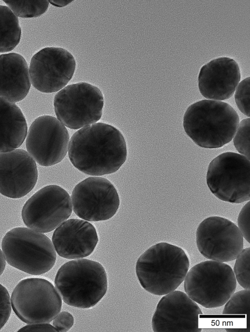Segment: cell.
<instances>
[{
	"label": "cell",
	"instance_id": "cell-8",
	"mask_svg": "<svg viewBox=\"0 0 250 332\" xmlns=\"http://www.w3.org/2000/svg\"><path fill=\"white\" fill-rule=\"evenodd\" d=\"M250 162L236 153H223L209 163L207 173V185L219 199L240 203L249 201Z\"/></svg>",
	"mask_w": 250,
	"mask_h": 332
},
{
	"label": "cell",
	"instance_id": "cell-24",
	"mask_svg": "<svg viewBox=\"0 0 250 332\" xmlns=\"http://www.w3.org/2000/svg\"><path fill=\"white\" fill-rule=\"evenodd\" d=\"M233 269L236 280L244 289L250 290V249L242 250L236 257Z\"/></svg>",
	"mask_w": 250,
	"mask_h": 332
},
{
	"label": "cell",
	"instance_id": "cell-9",
	"mask_svg": "<svg viewBox=\"0 0 250 332\" xmlns=\"http://www.w3.org/2000/svg\"><path fill=\"white\" fill-rule=\"evenodd\" d=\"M104 104L101 90L83 82L66 86L56 95L54 101L58 119L66 127L74 130L99 120Z\"/></svg>",
	"mask_w": 250,
	"mask_h": 332
},
{
	"label": "cell",
	"instance_id": "cell-1",
	"mask_svg": "<svg viewBox=\"0 0 250 332\" xmlns=\"http://www.w3.org/2000/svg\"><path fill=\"white\" fill-rule=\"evenodd\" d=\"M68 157L81 172L92 176L116 172L125 163V138L115 127L98 122L83 127L70 138Z\"/></svg>",
	"mask_w": 250,
	"mask_h": 332
},
{
	"label": "cell",
	"instance_id": "cell-23",
	"mask_svg": "<svg viewBox=\"0 0 250 332\" xmlns=\"http://www.w3.org/2000/svg\"><path fill=\"white\" fill-rule=\"evenodd\" d=\"M250 290L234 293L225 304L224 314H247L249 311Z\"/></svg>",
	"mask_w": 250,
	"mask_h": 332
},
{
	"label": "cell",
	"instance_id": "cell-5",
	"mask_svg": "<svg viewBox=\"0 0 250 332\" xmlns=\"http://www.w3.org/2000/svg\"><path fill=\"white\" fill-rule=\"evenodd\" d=\"M1 249L6 262L32 275L43 274L54 266L56 253L45 234L26 227H16L4 236Z\"/></svg>",
	"mask_w": 250,
	"mask_h": 332
},
{
	"label": "cell",
	"instance_id": "cell-22",
	"mask_svg": "<svg viewBox=\"0 0 250 332\" xmlns=\"http://www.w3.org/2000/svg\"><path fill=\"white\" fill-rule=\"evenodd\" d=\"M13 13L19 17H38L46 12L48 0H3Z\"/></svg>",
	"mask_w": 250,
	"mask_h": 332
},
{
	"label": "cell",
	"instance_id": "cell-21",
	"mask_svg": "<svg viewBox=\"0 0 250 332\" xmlns=\"http://www.w3.org/2000/svg\"><path fill=\"white\" fill-rule=\"evenodd\" d=\"M21 36L18 18L9 7L0 5V53L14 49L19 44Z\"/></svg>",
	"mask_w": 250,
	"mask_h": 332
},
{
	"label": "cell",
	"instance_id": "cell-7",
	"mask_svg": "<svg viewBox=\"0 0 250 332\" xmlns=\"http://www.w3.org/2000/svg\"><path fill=\"white\" fill-rule=\"evenodd\" d=\"M10 302L16 315L28 324L50 322L62 306L61 296L53 285L41 278L20 281L12 293Z\"/></svg>",
	"mask_w": 250,
	"mask_h": 332
},
{
	"label": "cell",
	"instance_id": "cell-11",
	"mask_svg": "<svg viewBox=\"0 0 250 332\" xmlns=\"http://www.w3.org/2000/svg\"><path fill=\"white\" fill-rule=\"evenodd\" d=\"M73 211L88 221H100L111 218L120 205V198L114 185L107 179L91 176L78 183L71 198Z\"/></svg>",
	"mask_w": 250,
	"mask_h": 332
},
{
	"label": "cell",
	"instance_id": "cell-15",
	"mask_svg": "<svg viewBox=\"0 0 250 332\" xmlns=\"http://www.w3.org/2000/svg\"><path fill=\"white\" fill-rule=\"evenodd\" d=\"M197 304L185 293L174 291L159 300L152 318L155 332H199Z\"/></svg>",
	"mask_w": 250,
	"mask_h": 332
},
{
	"label": "cell",
	"instance_id": "cell-17",
	"mask_svg": "<svg viewBox=\"0 0 250 332\" xmlns=\"http://www.w3.org/2000/svg\"><path fill=\"white\" fill-rule=\"evenodd\" d=\"M52 240L60 256L75 259L89 255L98 243V237L91 223L73 218L65 220L56 229Z\"/></svg>",
	"mask_w": 250,
	"mask_h": 332
},
{
	"label": "cell",
	"instance_id": "cell-26",
	"mask_svg": "<svg viewBox=\"0 0 250 332\" xmlns=\"http://www.w3.org/2000/svg\"><path fill=\"white\" fill-rule=\"evenodd\" d=\"M250 78L242 80L236 88L235 101L239 110L245 116L250 117Z\"/></svg>",
	"mask_w": 250,
	"mask_h": 332
},
{
	"label": "cell",
	"instance_id": "cell-27",
	"mask_svg": "<svg viewBox=\"0 0 250 332\" xmlns=\"http://www.w3.org/2000/svg\"><path fill=\"white\" fill-rule=\"evenodd\" d=\"M11 312L9 294L6 288L0 284V330L8 320Z\"/></svg>",
	"mask_w": 250,
	"mask_h": 332
},
{
	"label": "cell",
	"instance_id": "cell-3",
	"mask_svg": "<svg viewBox=\"0 0 250 332\" xmlns=\"http://www.w3.org/2000/svg\"><path fill=\"white\" fill-rule=\"evenodd\" d=\"M239 123L238 115L229 104L204 99L190 105L183 118L186 134L200 147L220 148L230 141Z\"/></svg>",
	"mask_w": 250,
	"mask_h": 332
},
{
	"label": "cell",
	"instance_id": "cell-25",
	"mask_svg": "<svg viewBox=\"0 0 250 332\" xmlns=\"http://www.w3.org/2000/svg\"><path fill=\"white\" fill-rule=\"evenodd\" d=\"M250 118L242 120L233 138L235 148L241 155L250 160Z\"/></svg>",
	"mask_w": 250,
	"mask_h": 332
},
{
	"label": "cell",
	"instance_id": "cell-18",
	"mask_svg": "<svg viewBox=\"0 0 250 332\" xmlns=\"http://www.w3.org/2000/svg\"><path fill=\"white\" fill-rule=\"evenodd\" d=\"M241 78L237 62L228 57H220L203 65L200 71L198 87L206 98L223 100L230 98Z\"/></svg>",
	"mask_w": 250,
	"mask_h": 332
},
{
	"label": "cell",
	"instance_id": "cell-6",
	"mask_svg": "<svg viewBox=\"0 0 250 332\" xmlns=\"http://www.w3.org/2000/svg\"><path fill=\"white\" fill-rule=\"evenodd\" d=\"M186 293L206 308L224 305L236 288L232 268L224 262L207 260L188 270L184 279Z\"/></svg>",
	"mask_w": 250,
	"mask_h": 332
},
{
	"label": "cell",
	"instance_id": "cell-2",
	"mask_svg": "<svg viewBox=\"0 0 250 332\" xmlns=\"http://www.w3.org/2000/svg\"><path fill=\"white\" fill-rule=\"evenodd\" d=\"M189 261L181 248L166 243L156 244L138 258L136 273L142 287L157 295L175 291L183 282Z\"/></svg>",
	"mask_w": 250,
	"mask_h": 332
},
{
	"label": "cell",
	"instance_id": "cell-19",
	"mask_svg": "<svg viewBox=\"0 0 250 332\" xmlns=\"http://www.w3.org/2000/svg\"><path fill=\"white\" fill-rule=\"evenodd\" d=\"M29 69L24 58L12 53L0 55V97L11 102L22 100L31 86Z\"/></svg>",
	"mask_w": 250,
	"mask_h": 332
},
{
	"label": "cell",
	"instance_id": "cell-4",
	"mask_svg": "<svg viewBox=\"0 0 250 332\" xmlns=\"http://www.w3.org/2000/svg\"><path fill=\"white\" fill-rule=\"evenodd\" d=\"M54 283L66 304L83 309L94 306L107 289L104 267L98 262L85 258L69 261L62 265L56 273Z\"/></svg>",
	"mask_w": 250,
	"mask_h": 332
},
{
	"label": "cell",
	"instance_id": "cell-13",
	"mask_svg": "<svg viewBox=\"0 0 250 332\" xmlns=\"http://www.w3.org/2000/svg\"><path fill=\"white\" fill-rule=\"evenodd\" d=\"M68 132L56 117L44 115L30 125L26 137L28 153L40 165L49 166L61 162L69 144Z\"/></svg>",
	"mask_w": 250,
	"mask_h": 332
},
{
	"label": "cell",
	"instance_id": "cell-20",
	"mask_svg": "<svg viewBox=\"0 0 250 332\" xmlns=\"http://www.w3.org/2000/svg\"><path fill=\"white\" fill-rule=\"evenodd\" d=\"M27 132L26 121L20 108L0 97V153L19 148Z\"/></svg>",
	"mask_w": 250,
	"mask_h": 332
},
{
	"label": "cell",
	"instance_id": "cell-31",
	"mask_svg": "<svg viewBox=\"0 0 250 332\" xmlns=\"http://www.w3.org/2000/svg\"><path fill=\"white\" fill-rule=\"evenodd\" d=\"M6 266V260L2 251L0 249V275L3 273Z\"/></svg>",
	"mask_w": 250,
	"mask_h": 332
},
{
	"label": "cell",
	"instance_id": "cell-30",
	"mask_svg": "<svg viewBox=\"0 0 250 332\" xmlns=\"http://www.w3.org/2000/svg\"><path fill=\"white\" fill-rule=\"evenodd\" d=\"M18 332H57V330L49 323H41L28 324Z\"/></svg>",
	"mask_w": 250,
	"mask_h": 332
},
{
	"label": "cell",
	"instance_id": "cell-10",
	"mask_svg": "<svg viewBox=\"0 0 250 332\" xmlns=\"http://www.w3.org/2000/svg\"><path fill=\"white\" fill-rule=\"evenodd\" d=\"M72 212V201L68 193L59 186L50 185L38 191L26 201L21 216L28 228L45 233L66 220Z\"/></svg>",
	"mask_w": 250,
	"mask_h": 332
},
{
	"label": "cell",
	"instance_id": "cell-29",
	"mask_svg": "<svg viewBox=\"0 0 250 332\" xmlns=\"http://www.w3.org/2000/svg\"><path fill=\"white\" fill-rule=\"evenodd\" d=\"M250 201L241 210L237 219L238 225L243 237L250 243Z\"/></svg>",
	"mask_w": 250,
	"mask_h": 332
},
{
	"label": "cell",
	"instance_id": "cell-14",
	"mask_svg": "<svg viewBox=\"0 0 250 332\" xmlns=\"http://www.w3.org/2000/svg\"><path fill=\"white\" fill-rule=\"evenodd\" d=\"M75 67L74 57L66 50L58 47L43 48L33 56L30 63L32 84L43 93L57 92L71 79Z\"/></svg>",
	"mask_w": 250,
	"mask_h": 332
},
{
	"label": "cell",
	"instance_id": "cell-12",
	"mask_svg": "<svg viewBox=\"0 0 250 332\" xmlns=\"http://www.w3.org/2000/svg\"><path fill=\"white\" fill-rule=\"evenodd\" d=\"M196 244L205 258L226 262L236 258L243 248V236L232 221L220 216H210L199 225Z\"/></svg>",
	"mask_w": 250,
	"mask_h": 332
},
{
	"label": "cell",
	"instance_id": "cell-28",
	"mask_svg": "<svg viewBox=\"0 0 250 332\" xmlns=\"http://www.w3.org/2000/svg\"><path fill=\"white\" fill-rule=\"evenodd\" d=\"M53 326L57 332H66L73 326L74 319L73 315L69 312H59L53 319Z\"/></svg>",
	"mask_w": 250,
	"mask_h": 332
},
{
	"label": "cell",
	"instance_id": "cell-16",
	"mask_svg": "<svg viewBox=\"0 0 250 332\" xmlns=\"http://www.w3.org/2000/svg\"><path fill=\"white\" fill-rule=\"evenodd\" d=\"M38 179L35 160L26 151L15 149L0 153V193L11 198L25 196Z\"/></svg>",
	"mask_w": 250,
	"mask_h": 332
}]
</instances>
